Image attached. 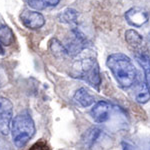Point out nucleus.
I'll return each instance as SVG.
<instances>
[{
	"instance_id": "nucleus-18",
	"label": "nucleus",
	"mask_w": 150,
	"mask_h": 150,
	"mask_svg": "<svg viewBox=\"0 0 150 150\" xmlns=\"http://www.w3.org/2000/svg\"><path fill=\"white\" fill-rule=\"evenodd\" d=\"M28 150H50V149L47 142H45L44 140H39V141L35 142Z\"/></svg>"
},
{
	"instance_id": "nucleus-2",
	"label": "nucleus",
	"mask_w": 150,
	"mask_h": 150,
	"mask_svg": "<svg viewBox=\"0 0 150 150\" xmlns=\"http://www.w3.org/2000/svg\"><path fill=\"white\" fill-rule=\"evenodd\" d=\"M35 123L27 111H23L13 118L10 132L13 143L18 148H22L35 134Z\"/></svg>"
},
{
	"instance_id": "nucleus-5",
	"label": "nucleus",
	"mask_w": 150,
	"mask_h": 150,
	"mask_svg": "<svg viewBox=\"0 0 150 150\" xmlns=\"http://www.w3.org/2000/svg\"><path fill=\"white\" fill-rule=\"evenodd\" d=\"M125 20L129 25L133 26V27H142L145 25L150 19V13L146 9L142 8V7H131L130 9L125 12L124 14Z\"/></svg>"
},
{
	"instance_id": "nucleus-19",
	"label": "nucleus",
	"mask_w": 150,
	"mask_h": 150,
	"mask_svg": "<svg viewBox=\"0 0 150 150\" xmlns=\"http://www.w3.org/2000/svg\"><path fill=\"white\" fill-rule=\"evenodd\" d=\"M122 148L123 150H135L134 146H133L132 144H130L129 142H125V141L122 142Z\"/></svg>"
},
{
	"instance_id": "nucleus-20",
	"label": "nucleus",
	"mask_w": 150,
	"mask_h": 150,
	"mask_svg": "<svg viewBox=\"0 0 150 150\" xmlns=\"http://www.w3.org/2000/svg\"><path fill=\"white\" fill-rule=\"evenodd\" d=\"M4 54H5V50H4L3 45H2L1 42H0V55H4Z\"/></svg>"
},
{
	"instance_id": "nucleus-14",
	"label": "nucleus",
	"mask_w": 150,
	"mask_h": 150,
	"mask_svg": "<svg viewBox=\"0 0 150 150\" xmlns=\"http://www.w3.org/2000/svg\"><path fill=\"white\" fill-rule=\"evenodd\" d=\"M135 100L140 104H145L150 100V90L145 81L137 85L135 90Z\"/></svg>"
},
{
	"instance_id": "nucleus-15",
	"label": "nucleus",
	"mask_w": 150,
	"mask_h": 150,
	"mask_svg": "<svg viewBox=\"0 0 150 150\" xmlns=\"http://www.w3.org/2000/svg\"><path fill=\"white\" fill-rule=\"evenodd\" d=\"M60 0H26L31 8L36 10H43L50 7H54L59 3Z\"/></svg>"
},
{
	"instance_id": "nucleus-12",
	"label": "nucleus",
	"mask_w": 150,
	"mask_h": 150,
	"mask_svg": "<svg viewBox=\"0 0 150 150\" xmlns=\"http://www.w3.org/2000/svg\"><path fill=\"white\" fill-rule=\"evenodd\" d=\"M125 40H126V42L128 43L129 47L132 50L136 49V48L145 44L144 39L141 36V34H139L134 29H128V30H126V32H125Z\"/></svg>"
},
{
	"instance_id": "nucleus-10",
	"label": "nucleus",
	"mask_w": 150,
	"mask_h": 150,
	"mask_svg": "<svg viewBox=\"0 0 150 150\" xmlns=\"http://www.w3.org/2000/svg\"><path fill=\"white\" fill-rule=\"evenodd\" d=\"M104 131L98 126H92L87 129L81 137V144L84 149H92L103 137Z\"/></svg>"
},
{
	"instance_id": "nucleus-8",
	"label": "nucleus",
	"mask_w": 150,
	"mask_h": 150,
	"mask_svg": "<svg viewBox=\"0 0 150 150\" xmlns=\"http://www.w3.org/2000/svg\"><path fill=\"white\" fill-rule=\"evenodd\" d=\"M136 61L138 62L140 66L144 71L145 83L150 90V53L146 44H143L136 49L132 50Z\"/></svg>"
},
{
	"instance_id": "nucleus-7",
	"label": "nucleus",
	"mask_w": 150,
	"mask_h": 150,
	"mask_svg": "<svg viewBox=\"0 0 150 150\" xmlns=\"http://www.w3.org/2000/svg\"><path fill=\"white\" fill-rule=\"evenodd\" d=\"M112 105L105 100H100L93 104L90 110V115L96 123H105L110 119Z\"/></svg>"
},
{
	"instance_id": "nucleus-16",
	"label": "nucleus",
	"mask_w": 150,
	"mask_h": 150,
	"mask_svg": "<svg viewBox=\"0 0 150 150\" xmlns=\"http://www.w3.org/2000/svg\"><path fill=\"white\" fill-rule=\"evenodd\" d=\"M77 19H78V13L72 8H67L58 15V20L65 24H76Z\"/></svg>"
},
{
	"instance_id": "nucleus-4",
	"label": "nucleus",
	"mask_w": 150,
	"mask_h": 150,
	"mask_svg": "<svg viewBox=\"0 0 150 150\" xmlns=\"http://www.w3.org/2000/svg\"><path fill=\"white\" fill-rule=\"evenodd\" d=\"M13 120V104L9 99L0 96V132L7 135L10 132Z\"/></svg>"
},
{
	"instance_id": "nucleus-21",
	"label": "nucleus",
	"mask_w": 150,
	"mask_h": 150,
	"mask_svg": "<svg viewBox=\"0 0 150 150\" xmlns=\"http://www.w3.org/2000/svg\"><path fill=\"white\" fill-rule=\"evenodd\" d=\"M0 150H7V149H6L5 147H4L1 143H0Z\"/></svg>"
},
{
	"instance_id": "nucleus-17",
	"label": "nucleus",
	"mask_w": 150,
	"mask_h": 150,
	"mask_svg": "<svg viewBox=\"0 0 150 150\" xmlns=\"http://www.w3.org/2000/svg\"><path fill=\"white\" fill-rule=\"evenodd\" d=\"M50 48L54 53H59V54H66V50H65L64 45H62L57 39H52L50 42Z\"/></svg>"
},
{
	"instance_id": "nucleus-11",
	"label": "nucleus",
	"mask_w": 150,
	"mask_h": 150,
	"mask_svg": "<svg viewBox=\"0 0 150 150\" xmlns=\"http://www.w3.org/2000/svg\"><path fill=\"white\" fill-rule=\"evenodd\" d=\"M73 100L81 107H89L95 103V97L89 92V90L85 87H80L75 91L73 95Z\"/></svg>"
},
{
	"instance_id": "nucleus-3",
	"label": "nucleus",
	"mask_w": 150,
	"mask_h": 150,
	"mask_svg": "<svg viewBox=\"0 0 150 150\" xmlns=\"http://www.w3.org/2000/svg\"><path fill=\"white\" fill-rule=\"evenodd\" d=\"M71 75L74 78L85 81L96 90H99L101 85V74L99 64L95 58L86 57L76 61L72 66Z\"/></svg>"
},
{
	"instance_id": "nucleus-1",
	"label": "nucleus",
	"mask_w": 150,
	"mask_h": 150,
	"mask_svg": "<svg viewBox=\"0 0 150 150\" xmlns=\"http://www.w3.org/2000/svg\"><path fill=\"white\" fill-rule=\"evenodd\" d=\"M106 65L121 88L128 89L134 85L137 79V69L126 54L112 53L107 57Z\"/></svg>"
},
{
	"instance_id": "nucleus-6",
	"label": "nucleus",
	"mask_w": 150,
	"mask_h": 150,
	"mask_svg": "<svg viewBox=\"0 0 150 150\" xmlns=\"http://www.w3.org/2000/svg\"><path fill=\"white\" fill-rule=\"evenodd\" d=\"M64 47L66 54L76 55L87 47V39L78 28H74L72 30V37L67 42V44L64 45Z\"/></svg>"
},
{
	"instance_id": "nucleus-9",
	"label": "nucleus",
	"mask_w": 150,
	"mask_h": 150,
	"mask_svg": "<svg viewBox=\"0 0 150 150\" xmlns=\"http://www.w3.org/2000/svg\"><path fill=\"white\" fill-rule=\"evenodd\" d=\"M20 19L25 27L32 29V30L40 29L45 24L44 16L40 12L34 10H27V9L24 10L20 14Z\"/></svg>"
},
{
	"instance_id": "nucleus-13",
	"label": "nucleus",
	"mask_w": 150,
	"mask_h": 150,
	"mask_svg": "<svg viewBox=\"0 0 150 150\" xmlns=\"http://www.w3.org/2000/svg\"><path fill=\"white\" fill-rule=\"evenodd\" d=\"M15 40V35H14L12 29L8 25L2 23L0 24V42L3 46H10Z\"/></svg>"
}]
</instances>
